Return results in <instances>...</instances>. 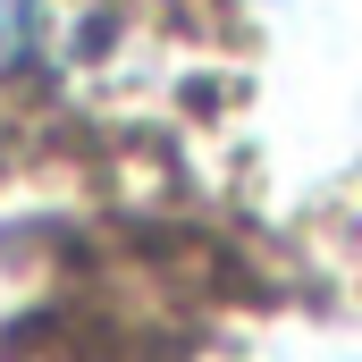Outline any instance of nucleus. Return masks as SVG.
Returning <instances> with one entry per match:
<instances>
[{
    "mask_svg": "<svg viewBox=\"0 0 362 362\" xmlns=\"http://www.w3.org/2000/svg\"><path fill=\"white\" fill-rule=\"evenodd\" d=\"M42 34H51V0H0V76L34 68Z\"/></svg>",
    "mask_w": 362,
    "mask_h": 362,
    "instance_id": "obj_1",
    "label": "nucleus"
}]
</instances>
